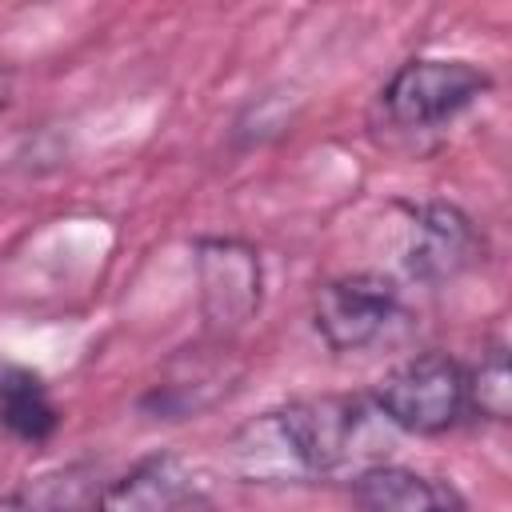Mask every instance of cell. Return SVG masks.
<instances>
[{
	"mask_svg": "<svg viewBox=\"0 0 512 512\" xmlns=\"http://www.w3.org/2000/svg\"><path fill=\"white\" fill-rule=\"evenodd\" d=\"M264 440H272L276 460L272 476H360L384 464L392 428L380 408L364 396H308L280 412H268L252 424Z\"/></svg>",
	"mask_w": 512,
	"mask_h": 512,
	"instance_id": "cell-1",
	"label": "cell"
},
{
	"mask_svg": "<svg viewBox=\"0 0 512 512\" xmlns=\"http://www.w3.org/2000/svg\"><path fill=\"white\" fill-rule=\"evenodd\" d=\"M492 88V76L468 60L420 56L392 72L380 92V116L396 132H432L452 124Z\"/></svg>",
	"mask_w": 512,
	"mask_h": 512,
	"instance_id": "cell-2",
	"label": "cell"
},
{
	"mask_svg": "<svg viewBox=\"0 0 512 512\" xmlns=\"http://www.w3.org/2000/svg\"><path fill=\"white\" fill-rule=\"evenodd\" d=\"M372 404L400 432H448L468 412V368L448 352H416L376 384Z\"/></svg>",
	"mask_w": 512,
	"mask_h": 512,
	"instance_id": "cell-3",
	"label": "cell"
},
{
	"mask_svg": "<svg viewBox=\"0 0 512 512\" xmlns=\"http://www.w3.org/2000/svg\"><path fill=\"white\" fill-rule=\"evenodd\" d=\"M400 316L396 284L376 272L328 280L312 300V324L332 352H356L376 344Z\"/></svg>",
	"mask_w": 512,
	"mask_h": 512,
	"instance_id": "cell-4",
	"label": "cell"
},
{
	"mask_svg": "<svg viewBox=\"0 0 512 512\" xmlns=\"http://www.w3.org/2000/svg\"><path fill=\"white\" fill-rule=\"evenodd\" d=\"M484 252V240L476 224L456 204H416L408 208V236H404V268L412 280L440 284L460 276L476 256Z\"/></svg>",
	"mask_w": 512,
	"mask_h": 512,
	"instance_id": "cell-5",
	"label": "cell"
},
{
	"mask_svg": "<svg viewBox=\"0 0 512 512\" xmlns=\"http://www.w3.org/2000/svg\"><path fill=\"white\" fill-rule=\"evenodd\" d=\"M204 316L212 324H244L260 304V260L240 240H200L196 244Z\"/></svg>",
	"mask_w": 512,
	"mask_h": 512,
	"instance_id": "cell-6",
	"label": "cell"
},
{
	"mask_svg": "<svg viewBox=\"0 0 512 512\" xmlns=\"http://www.w3.org/2000/svg\"><path fill=\"white\" fill-rule=\"evenodd\" d=\"M200 492L196 472L172 456L156 452L132 464L120 480L104 484L92 512H184Z\"/></svg>",
	"mask_w": 512,
	"mask_h": 512,
	"instance_id": "cell-7",
	"label": "cell"
},
{
	"mask_svg": "<svg viewBox=\"0 0 512 512\" xmlns=\"http://www.w3.org/2000/svg\"><path fill=\"white\" fill-rule=\"evenodd\" d=\"M356 512H464L460 492L448 480L400 468V464H376L352 480Z\"/></svg>",
	"mask_w": 512,
	"mask_h": 512,
	"instance_id": "cell-8",
	"label": "cell"
},
{
	"mask_svg": "<svg viewBox=\"0 0 512 512\" xmlns=\"http://www.w3.org/2000/svg\"><path fill=\"white\" fill-rule=\"evenodd\" d=\"M0 420L8 424V432H16L20 440H48L60 424V412L44 388V380L28 368H0Z\"/></svg>",
	"mask_w": 512,
	"mask_h": 512,
	"instance_id": "cell-9",
	"label": "cell"
},
{
	"mask_svg": "<svg viewBox=\"0 0 512 512\" xmlns=\"http://www.w3.org/2000/svg\"><path fill=\"white\" fill-rule=\"evenodd\" d=\"M88 468H64L52 476L32 480L28 488H20L0 512H84L96 508L100 488H92Z\"/></svg>",
	"mask_w": 512,
	"mask_h": 512,
	"instance_id": "cell-10",
	"label": "cell"
},
{
	"mask_svg": "<svg viewBox=\"0 0 512 512\" xmlns=\"http://www.w3.org/2000/svg\"><path fill=\"white\" fill-rule=\"evenodd\" d=\"M468 408L492 420H508L512 408V384H508V356L504 348H488L480 364L468 372Z\"/></svg>",
	"mask_w": 512,
	"mask_h": 512,
	"instance_id": "cell-11",
	"label": "cell"
}]
</instances>
